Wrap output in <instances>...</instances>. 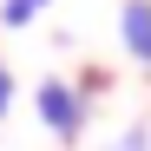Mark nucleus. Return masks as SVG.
<instances>
[{
  "instance_id": "obj_1",
  "label": "nucleus",
  "mask_w": 151,
  "mask_h": 151,
  "mask_svg": "<svg viewBox=\"0 0 151 151\" xmlns=\"http://www.w3.org/2000/svg\"><path fill=\"white\" fill-rule=\"evenodd\" d=\"M33 112H40V125H46L59 145H79V132H86V92L72 86V79H40Z\"/></svg>"
},
{
  "instance_id": "obj_2",
  "label": "nucleus",
  "mask_w": 151,
  "mask_h": 151,
  "mask_svg": "<svg viewBox=\"0 0 151 151\" xmlns=\"http://www.w3.org/2000/svg\"><path fill=\"white\" fill-rule=\"evenodd\" d=\"M118 46L151 72V0H118Z\"/></svg>"
},
{
  "instance_id": "obj_3",
  "label": "nucleus",
  "mask_w": 151,
  "mask_h": 151,
  "mask_svg": "<svg viewBox=\"0 0 151 151\" xmlns=\"http://www.w3.org/2000/svg\"><path fill=\"white\" fill-rule=\"evenodd\" d=\"M53 0H0V33H27Z\"/></svg>"
},
{
  "instance_id": "obj_4",
  "label": "nucleus",
  "mask_w": 151,
  "mask_h": 151,
  "mask_svg": "<svg viewBox=\"0 0 151 151\" xmlns=\"http://www.w3.org/2000/svg\"><path fill=\"white\" fill-rule=\"evenodd\" d=\"M112 151H151V125H132V132H125Z\"/></svg>"
},
{
  "instance_id": "obj_5",
  "label": "nucleus",
  "mask_w": 151,
  "mask_h": 151,
  "mask_svg": "<svg viewBox=\"0 0 151 151\" xmlns=\"http://www.w3.org/2000/svg\"><path fill=\"white\" fill-rule=\"evenodd\" d=\"M13 99H20V86H13V72H7V66H0V118H7V112H13Z\"/></svg>"
}]
</instances>
